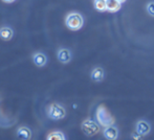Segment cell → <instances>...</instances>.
I'll return each instance as SVG.
<instances>
[{"label":"cell","instance_id":"1","mask_svg":"<svg viewBox=\"0 0 154 140\" xmlns=\"http://www.w3.org/2000/svg\"><path fill=\"white\" fill-rule=\"evenodd\" d=\"M95 119L103 127H108L114 124L113 116L111 115V113L108 111L107 108L104 105H101L97 107V111H95Z\"/></svg>","mask_w":154,"mask_h":140},{"label":"cell","instance_id":"2","mask_svg":"<svg viewBox=\"0 0 154 140\" xmlns=\"http://www.w3.org/2000/svg\"><path fill=\"white\" fill-rule=\"evenodd\" d=\"M65 24L70 31H79L84 25V18L80 13H69L65 18Z\"/></svg>","mask_w":154,"mask_h":140},{"label":"cell","instance_id":"3","mask_svg":"<svg viewBox=\"0 0 154 140\" xmlns=\"http://www.w3.org/2000/svg\"><path fill=\"white\" fill-rule=\"evenodd\" d=\"M47 116L53 120H61L66 116V110L62 105L54 103L47 108Z\"/></svg>","mask_w":154,"mask_h":140},{"label":"cell","instance_id":"4","mask_svg":"<svg viewBox=\"0 0 154 140\" xmlns=\"http://www.w3.org/2000/svg\"><path fill=\"white\" fill-rule=\"evenodd\" d=\"M82 131L83 133L88 137H91V136H94L95 134L100 132V124L97 121H94L93 119H85L83 122H82Z\"/></svg>","mask_w":154,"mask_h":140},{"label":"cell","instance_id":"5","mask_svg":"<svg viewBox=\"0 0 154 140\" xmlns=\"http://www.w3.org/2000/svg\"><path fill=\"white\" fill-rule=\"evenodd\" d=\"M151 131V126L147 120H144V119H140L136 122L135 124V132L138 133L140 135L142 136H146L150 133Z\"/></svg>","mask_w":154,"mask_h":140},{"label":"cell","instance_id":"6","mask_svg":"<svg viewBox=\"0 0 154 140\" xmlns=\"http://www.w3.org/2000/svg\"><path fill=\"white\" fill-rule=\"evenodd\" d=\"M57 58L59 60V62H61L62 64H67L71 61L72 59V55L71 51L67 48H60L57 51Z\"/></svg>","mask_w":154,"mask_h":140},{"label":"cell","instance_id":"7","mask_svg":"<svg viewBox=\"0 0 154 140\" xmlns=\"http://www.w3.org/2000/svg\"><path fill=\"white\" fill-rule=\"evenodd\" d=\"M32 61L37 67H44L47 63V57L44 52L38 51V52H35L32 55Z\"/></svg>","mask_w":154,"mask_h":140},{"label":"cell","instance_id":"8","mask_svg":"<svg viewBox=\"0 0 154 140\" xmlns=\"http://www.w3.org/2000/svg\"><path fill=\"white\" fill-rule=\"evenodd\" d=\"M104 137L109 140H116L119 137V130L116 126L111 124V126L105 127V130L103 131Z\"/></svg>","mask_w":154,"mask_h":140},{"label":"cell","instance_id":"9","mask_svg":"<svg viewBox=\"0 0 154 140\" xmlns=\"http://www.w3.org/2000/svg\"><path fill=\"white\" fill-rule=\"evenodd\" d=\"M90 77L95 83H101L105 77V71L101 67H95L93 68L91 73H90Z\"/></svg>","mask_w":154,"mask_h":140},{"label":"cell","instance_id":"10","mask_svg":"<svg viewBox=\"0 0 154 140\" xmlns=\"http://www.w3.org/2000/svg\"><path fill=\"white\" fill-rule=\"evenodd\" d=\"M122 3L119 0H106V10L110 13H116L121 10Z\"/></svg>","mask_w":154,"mask_h":140},{"label":"cell","instance_id":"11","mask_svg":"<svg viewBox=\"0 0 154 140\" xmlns=\"http://www.w3.org/2000/svg\"><path fill=\"white\" fill-rule=\"evenodd\" d=\"M17 136H18V138L29 140L32 138V133L27 127H20L17 129Z\"/></svg>","mask_w":154,"mask_h":140},{"label":"cell","instance_id":"12","mask_svg":"<svg viewBox=\"0 0 154 140\" xmlns=\"http://www.w3.org/2000/svg\"><path fill=\"white\" fill-rule=\"evenodd\" d=\"M14 36V31L10 26H2L0 27V38L5 41H10Z\"/></svg>","mask_w":154,"mask_h":140},{"label":"cell","instance_id":"13","mask_svg":"<svg viewBox=\"0 0 154 140\" xmlns=\"http://www.w3.org/2000/svg\"><path fill=\"white\" fill-rule=\"evenodd\" d=\"M47 140H65L66 136L61 132V131H55V132H51V134H48L46 136Z\"/></svg>","mask_w":154,"mask_h":140},{"label":"cell","instance_id":"14","mask_svg":"<svg viewBox=\"0 0 154 140\" xmlns=\"http://www.w3.org/2000/svg\"><path fill=\"white\" fill-rule=\"evenodd\" d=\"M93 4H94V8L99 12L106 10V0H94Z\"/></svg>","mask_w":154,"mask_h":140},{"label":"cell","instance_id":"15","mask_svg":"<svg viewBox=\"0 0 154 140\" xmlns=\"http://www.w3.org/2000/svg\"><path fill=\"white\" fill-rule=\"evenodd\" d=\"M147 12H148V14L150 15V16L154 17V1H151L149 2L148 4H147Z\"/></svg>","mask_w":154,"mask_h":140},{"label":"cell","instance_id":"16","mask_svg":"<svg viewBox=\"0 0 154 140\" xmlns=\"http://www.w3.org/2000/svg\"><path fill=\"white\" fill-rule=\"evenodd\" d=\"M142 135H140L138 133H136V132H134V133H132L131 134V138H133V139H136V140H140V139H142Z\"/></svg>","mask_w":154,"mask_h":140},{"label":"cell","instance_id":"17","mask_svg":"<svg viewBox=\"0 0 154 140\" xmlns=\"http://www.w3.org/2000/svg\"><path fill=\"white\" fill-rule=\"evenodd\" d=\"M2 1L6 2V3H13V2H15L16 0H2Z\"/></svg>","mask_w":154,"mask_h":140},{"label":"cell","instance_id":"18","mask_svg":"<svg viewBox=\"0 0 154 140\" xmlns=\"http://www.w3.org/2000/svg\"><path fill=\"white\" fill-rule=\"evenodd\" d=\"M119 1H120L121 3H124V2H126V0H119Z\"/></svg>","mask_w":154,"mask_h":140}]
</instances>
